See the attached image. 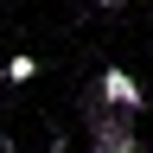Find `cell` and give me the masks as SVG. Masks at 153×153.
Returning <instances> with one entry per match:
<instances>
[{
  "mask_svg": "<svg viewBox=\"0 0 153 153\" xmlns=\"http://www.w3.org/2000/svg\"><path fill=\"white\" fill-rule=\"evenodd\" d=\"M102 102H108V108L140 115V89H134V76H128V70H102Z\"/></svg>",
  "mask_w": 153,
  "mask_h": 153,
  "instance_id": "6da1fadb",
  "label": "cell"
},
{
  "mask_svg": "<svg viewBox=\"0 0 153 153\" xmlns=\"http://www.w3.org/2000/svg\"><path fill=\"white\" fill-rule=\"evenodd\" d=\"M32 70H38V64H32V57H26V51H19V57H13V64H7V83H26V76H32Z\"/></svg>",
  "mask_w": 153,
  "mask_h": 153,
  "instance_id": "7a4b0ae2",
  "label": "cell"
},
{
  "mask_svg": "<svg viewBox=\"0 0 153 153\" xmlns=\"http://www.w3.org/2000/svg\"><path fill=\"white\" fill-rule=\"evenodd\" d=\"M96 153H115V147H96Z\"/></svg>",
  "mask_w": 153,
  "mask_h": 153,
  "instance_id": "3957f363",
  "label": "cell"
},
{
  "mask_svg": "<svg viewBox=\"0 0 153 153\" xmlns=\"http://www.w3.org/2000/svg\"><path fill=\"white\" fill-rule=\"evenodd\" d=\"M102 7H115V0H102Z\"/></svg>",
  "mask_w": 153,
  "mask_h": 153,
  "instance_id": "277c9868",
  "label": "cell"
}]
</instances>
